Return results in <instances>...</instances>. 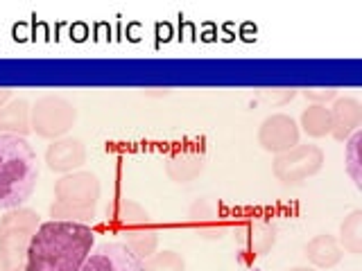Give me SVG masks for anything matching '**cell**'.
I'll return each mask as SVG.
<instances>
[{
    "instance_id": "15",
    "label": "cell",
    "mask_w": 362,
    "mask_h": 271,
    "mask_svg": "<svg viewBox=\"0 0 362 271\" xmlns=\"http://www.w3.org/2000/svg\"><path fill=\"white\" fill-rule=\"evenodd\" d=\"M303 253L315 269H333L344 255L342 246H339V242H337V237L328 235V233L315 235L313 240L305 244Z\"/></svg>"
},
{
    "instance_id": "12",
    "label": "cell",
    "mask_w": 362,
    "mask_h": 271,
    "mask_svg": "<svg viewBox=\"0 0 362 271\" xmlns=\"http://www.w3.org/2000/svg\"><path fill=\"white\" fill-rule=\"evenodd\" d=\"M276 244V226L269 222H252L243 233L240 248L245 258H263Z\"/></svg>"
},
{
    "instance_id": "26",
    "label": "cell",
    "mask_w": 362,
    "mask_h": 271,
    "mask_svg": "<svg viewBox=\"0 0 362 271\" xmlns=\"http://www.w3.org/2000/svg\"><path fill=\"white\" fill-rule=\"evenodd\" d=\"M0 271H5V269H3V265H0Z\"/></svg>"
},
{
    "instance_id": "20",
    "label": "cell",
    "mask_w": 362,
    "mask_h": 271,
    "mask_svg": "<svg viewBox=\"0 0 362 271\" xmlns=\"http://www.w3.org/2000/svg\"><path fill=\"white\" fill-rule=\"evenodd\" d=\"M143 271H186V260L181 258L177 251H156L147 260H143Z\"/></svg>"
},
{
    "instance_id": "7",
    "label": "cell",
    "mask_w": 362,
    "mask_h": 271,
    "mask_svg": "<svg viewBox=\"0 0 362 271\" xmlns=\"http://www.w3.org/2000/svg\"><path fill=\"white\" fill-rule=\"evenodd\" d=\"M301 129L297 120L288 113H272L269 118L263 120V124L258 127V145L260 150H265L267 154H283L299 145Z\"/></svg>"
},
{
    "instance_id": "10",
    "label": "cell",
    "mask_w": 362,
    "mask_h": 271,
    "mask_svg": "<svg viewBox=\"0 0 362 271\" xmlns=\"http://www.w3.org/2000/svg\"><path fill=\"white\" fill-rule=\"evenodd\" d=\"M331 111V136L337 143H344L362 124V104L356 97H335Z\"/></svg>"
},
{
    "instance_id": "23",
    "label": "cell",
    "mask_w": 362,
    "mask_h": 271,
    "mask_svg": "<svg viewBox=\"0 0 362 271\" xmlns=\"http://www.w3.org/2000/svg\"><path fill=\"white\" fill-rule=\"evenodd\" d=\"M301 95L310 102V104H328L331 100L337 97V88H303Z\"/></svg>"
},
{
    "instance_id": "2",
    "label": "cell",
    "mask_w": 362,
    "mask_h": 271,
    "mask_svg": "<svg viewBox=\"0 0 362 271\" xmlns=\"http://www.w3.org/2000/svg\"><path fill=\"white\" fill-rule=\"evenodd\" d=\"M39 156L28 138L0 136V210L23 208L39 181Z\"/></svg>"
},
{
    "instance_id": "6",
    "label": "cell",
    "mask_w": 362,
    "mask_h": 271,
    "mask_svg": "<svg viewBox=\"0 0 362 271\" xmlns=\"http://www.w3.org/2000/svg\"><path fill=\"white\" fill-rule=\"evenodd\" d=\"M32 131L45 140H59L73 129L77 109L62 95H43L32 104Z\"/></svg>"
},
{
    "instance_id": "21",
    "label": "cell",
    "mask_w": 362,
    "mask_h": 271,
    "mask_svg": "<svg viewBox=\"0 0 362 271\" xmlns=\"http://www.w3.org/2000/svg\"><path fill=\"white\" fill-rule=\"evenodd\" d=\"M190 219L195 222V224H199V229H202V231H206V226H209V224L215 226V229L220 231V219H218V215H215V210H213L204 199H199V201L195 203V206L190 208Z\"/></svg>"
},
{
    "instance_id": "5",
    "label": "cell",
    "mask_w": 362,
    "mask_h": 271,
    "mask_svg": "<svg viewBox=\"0 0 362 271\" xmlns=\"http://www.w3.org/2000/svg\"><path fill=\"white\" fill-rule=\"evenodd\" d=\"M324 167V152L322 147L310 143H299L292 150L274 156L272 161V172L276 181L286 188L303 186L305 181L317 176Z\"/></svg>"
},
{
    "instance_id": "18",
    "label": "cell",
    "mask_w": 362,
    "mask_h": 271,
    "mask_svg": "<svg viewBox=\"0 0 362 271\" xmlns=\"http://www.w3.org/2000/svg\"><path fill=\"white\" fill-rule=\"evenodd\" d=\"M342 251L351 255L362 253V210L349 212L344 222L339 224V237H337Z\"/></svg>"
},
{
    "instance_id": "19",
    "label": "cell",
    "mask_w": 362,
    "mask_h": 271,
    "mask_svg": "<svg viewBox=\"0 0 362 271\" xmlns=\"http://www.w3.org/2000/svg\"><path fill=\"white\" fill-rule=\"evenodd\" d=\"M360 140H362V131L358 129L356 133H351L344 140V169L346 174L354 181V186H362V163H360Z\"/></svg>"
},
{
    "instance_id": "1",
    "label": "cell",
    "mask_w": 362,
    "mask_h": 271,
    "mask_svg": "<svg viewBox=\"0 0 362 271\" xmlns=\"http://www.w3.org/2000/svg\"><path fill=\"white\" fill-rule=\"evenodd\" d=\"M95 246V231L88 224L48 219L34 233L25 271H79Z\"/></svg>"
},
{
    "instance_id": "4",
    "label": "cell",
    "mask_w": 362,
    "mask_h": 271,
    "mask_svg": "<svg viewBox=\"0 0 362 271\" xmlns=\"http://www.w3.org/2000/svg\"><path fill=\"white\" fill-rule=\"evenodd\" d=\"M39 226V212L25 206L0 217V265L5 271H25V255Z\"/></svg>"
},
{
    "instance_id": "25",
    "label": "cell",
    "mask_w": 362,
    "mask_h": 271,
    "mask_svg": "<svg viewBox=\"0 0 362 271\" xmlns=\"http://www.w3.org/2000/svg\"><path fill=\"white\" fill-rule=\"evenodd\" d=\"M290 271H320V269H313V267H294Z\"/></svg>"
},
{
    "instance_id": "8",
    "label": "cell",
    "mask_w": 362,
    "mask_h": 271,
    "mask_svg": "<svg viewBox=\"0 0 362 271\" xmlns=\"http://www.w3.org/2000/svg\"><path fill=\"white\" fill-rule=\"evenodd\" d=\"M79 271H143V263L122 242L95 244Z\"/></svg>"
},
{
    "instance_id": "16",
    "label": "cell",
    "mask_w": 362,
    "mask_h": 271,
    "mask_svg": "<svg viewBox=\"0 0 362 271\" xmlns=\"http://www.w3.org/2000/svg\"><path fill=\"white\" fill-rule=\"evenodd\" d=\"M120 235H122V244L127 246L129 251L141 260V263L158 251V231L152 229L150 224L139 226V229L122 231Z\"/></svg>"
},
{
    "instance_id": "17",
    "label": "cell",
    "mask_w": 362,
    "mask_h": 271,
    "mask_svg": "<svg viewBox=\"0 0 362 271\" xmlns=\"http://www.w3.org/2000/svg\"><path fill=\"white\" fill-rule=\"evenodd\" d=\"M299 129H303L305 136L310 138H326L331 136V111L324 104H310L308 109H303Z\"/></svg>"
},
{
    "instance_id": "24",
    "label": "cell",
    "mask_w": 362,
    "mask_h": 271,
    "mask_svg": "<svg viewBox=\"0 0 362 271\" xmlns=\"http://www.w3.org/2000/svg\"><path fill=\"white\" fill-rule=\"evenodd\" d=\"M11 97V88H0V109H3Z\"/></svg>"
},
{
    "instance_id": "13",
    "label": "cell",
    "mask_w": 362,
    "mask_h": 271,
    "mask_svg": "<svg viewBox=\"0 0 362 271\" xmlns=\"http://www.w3.org/2000/svg\"><path fill=\"white\" fill-rule=\"evenodd\" d=\"M32 104L28 100H9L0 109V136H21L28 138L32 131Z\"/></svg>"
},
{
    "instance_id": "11",
    "label": "cell",
    "mask_w": 362,
    "mask_h": 271,
    "mask_svg": "<svg viewBox=\"0 0 362 271\" xmlns=\"http://www.w3.org/2000/svg\"><path fill=\"white\" fill-rule=\"evenodd\" d=\"M204 167H206V156L199 152H175L165 158V174L175 183H190L195 181Z\"/></svg>"
},
{
    "instance_id": "22",
    "label": "cell",
    "mask_w": 362,
    "mask_h": 271,
    "mask_svg": "<svg viewBox=\"0 0 362 271\" xmlns=\"http://www.w3.org/2000/svg\"><path fill=\"white\" fill-rule=\"evenodd\" d=\"M258 97L267 102V104H288L297 97V88H263L258 90Z\"/></svg>"
},
{
    "instance_id": "14",
    "label": "cell",
    "mask_w": 362,
    "mask_h": 271,
    "mask_svg": "<svg viewBox=\"0 0 362 271\" xmlns=\"http://www.w3.org/2000/svg\"><path fill=\"white\" fill-rule=\"evenodd\" d=\"M107 224L122 233L129 229H139V226H147L150 224V215L141 203L132 199H116L107 208Z\"/></svg>"
},
{
    "instance_id": "3",
    "label": "cell",
    "mask_w": 362,
    "mask_h": 271,
    "mask_svg": "<svg viewBox=\"0 0 362 271\" xmlns=\"http://www.w3.org/2000/svg\"><path fill=\"white\" fill-rule=\"evenodd\" d=\"M102 195L100 179L93 172H71L54 183V201L50 217L57 222L93 224L98 215V201Z\"/></svg>"
},
{
    "instance_id": "9",
    "label": "cell",
    "mask_w": 362,
    "mask_h": 271,
    "mask_svg": "<svg viewBox=\"0 0 362 271\" xmlns=\"http://www.w3.org/2000/svg\"><path fill=\"white\" fill-rule=\"evenodd\" d=\"M84 163H86V147L79 138L64 136L59 140H52L48 145V150H45V165H48L52 172L71 174V172H77Z\"/></svg>"
},
{
    "instance_id": "27",
    "label": "cell",
    "mask_w": 362,
    "mask_h": 271,
    "mask_svg": "<svg viewBox=\"0 0 362 271\" xmlns=\"http://www.w3.org/2000/svg\"><path fill=\"white\" fill-rule=\"evenodd\" d=\"M254 271H258V269H254Z\"/></svg>"
}]
</instances>
